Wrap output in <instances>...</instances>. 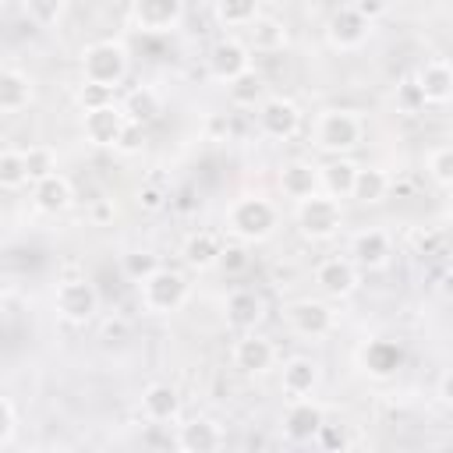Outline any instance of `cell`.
<instances>
[{"label":"cell","mask_w":453,"mask_h":453,"mask_svg":"<svg viewBox=\"0 0 453 453\" xmlns=\"http://www.w3.org/2000/svg\"><path fill=\"white\" fill-rule=\"evenodd\" d=\"M163 262H159V255H152V251H127L124 255V276L131 280V283H138V280H145L152 269H159Z\"/></svg>","instance_id":"38"},{"label":"cell","mask_w":453,"mask_h":453,"mask_svg":"<svg viewBox=\"0 0 453 453\" xmlns=\"http://www.w3.org/2000/svg\"><path fill=\"white\" fill-rule=\"evenodd\" d=\"M32 205L42 212V216H60L74 205V184L57 170L42 180L32 184Z\"/></svg>","instance_id":"19"},{"label":"cell","mask_w":453,"mask_h":453,"mask_svg":"<svg viewBox=\"0 0 453 453\" xmlns=\"http://www.w3.org/2000/svg\"><path fill=\"white\" fill-rule=\"evenodd\" d=\"M311 142L319 152L329 156H347L365 142V120L357 110H343V106H329L315 117L311 124Z\"/></svg>","instance_id":"2"},{"label":"cell","mask_w":453,"mask_h":453,"mask_svg":"<svg viewBox=\"0 0 453 453\" xmlns=\"http://www.w3.org/2000/svg\"><path fill=\"white\" fill-rule=\"evenodd\" d=\"M393 191V177L382 170V166H357L354 173V188H350V198L361 202V205H379L386 202Z\"/></svg>","instance_id":"31"},{"label":"cell","mask_w":453,"mask_h":453,"mask_svg":"<svg viewBox=\"0 0 453 453\" xmlns=\"http://www.w3.org/2000/svg\"><path fill=\"white\" fill-rule=\"evenodd\" d=\"M262 14V0H212V18L219 28H248Z\"/></svg>","instance_id":"32"},{"label":"cell","mask_w":453,"mask_h":453,"mask_svg":"<svg viewBox=\"0 0 453 453\" xmlns=\"http://www.w3.org/2000/svg\"><path fill=\"white\" fill-rule=\"evenodd\" d=\"M230 361L241 375H265L276 365V343L269 336H262L258 329L237 333V340L230 347Z\"/></svg>","instance_id":"13"},{"label":"cell","mask_w":453,"mask_h":453,"mask_svg":"<svg viewBox=\"0 0 453 453\" xmlns=\"http://www.w3.org/2000/svg\"><path fill=\"white\" fill-rule=\"evenodd\" d=\"M449 382H453V375H449V372H442V375H439V393H435V396H439V403H442L446 411L453 407V396H449Z\"/></svg>","instance_id":"47"},{"label":"cell","mask_w":453,"mask_h":453,"mask_svg":"<svg viewBox=\"0 0 453 453\" xmlns=\"http://www.w3.org/2000/svg\"><path fill=\"white\" fill-rule=\"evenodd\" d=\"M166 202H170V195H166V188H159V184H142V188L134 191V205H138L142 212H163Z\"/></svg>","instance_id":"40"},{"label":"cell","mask_w":453,"mask_h":453,"mask_svg":"<svg viewBox=\"0 0 453 453\" xmlns=\"http://www.w3.org/2000/svg\"><path fill=\"white\" fill-rule=\"evenodd\" d=\"M138 287V304L145 315H173L188 304L191 297V283L180 269H170V265H159L152 269L145 280L134 283Z\"/></svg>","instance_id":"3"},{"label":"cell","mask_w":453,"mask_h":453,"mask_svg":"<svg viewBox=\"0 0 453 453\" xmlns=\"http://www.w3.org/2000/svg\"><path fill=\"white\" fill-rule=\"evenodd\" d=\"M67 11V0H25V18L39 28H50L64 18Z\"/></svg>","instance_id":"37"},{"label":"cell","mask_w":453,"mask_h":453,"mask_svg":"<svg viewBox=\"0 0 453 453\" xmlns=\"http://www.w3.org/2000/svg\"><path fill=\"white\" fill-rule=\"evenodd\" d=\"M219 248L223 241L212 234V230H195L184 237L180 244V258L191 273H205V269H216V258H219Z\"/></svg>","instance_id":"29"},{"label":"cell","mask_w":453,"mask_h":453,"mask_svg":"<svg viewBox=\"0 0 453 453\" xmlns=\"http://www.w3.org/2000/svg\"><path fill=\"white\" fill-rule=\"evenodd\" d=\"M177 449L184 453H216L223 446V428L212 418H188L177 425Z\"/></svg>","instance_id":"23"},{"label":"cell","mask_w":453,"mask_h":453,"mask_svg":"<svg viewBox=\"0 0 453 453\" xmlns=\"http://www.w3.org/2000/svg\"><path fill=\"white\" fill-rule=\"evenodd\" d=\"M347 258H350L361 273L386 269L389 258H393V237H389L382 226H365V230H357V234L350 237Z\"/></svg>","instance_id":"16"},{"label":"cell","mask_w":453,"mask_h":453,"mask_svg":"<svg viewBox=\"0 0 453 453\" xmlns=\"http://www.w3.org/2000/svg\"><path fill=\"white\" fill-rule=\"evenodd\" d=\"M78 67H81V81H96L117 92L131 71V53L120 39H96L81 50Z\"/></svg>","instance_id":"4"},{"label":"cell","mask_w":453,"mask_h":453,"mask_svg":"<svg viewBox=\"0 0 453 453\" xmlns=\"http://www.w3.org/2000/svg\"><path fill=\"white\" fill-rule=\"evenodd\" d=\"M403 365V350L393 340H368L361 347V368L372 379H393Z\"/></svg>","instance_id":"27"},{"label":"cell","mask_w":453,"mask_h":453,"mask_svg":"<svg viewBox=\"0 0 453 453\" xmlns=\"http://www.w3.org/2000/svg\"><path fill=\"white\" fill-rule=\"evenodd\" d=\"M244 42H248L251 53H280V50H287V42H290V28H287L280 18L258 14V18L244 28Z\"/></svg>","instance_id":"24"},{"label":"cell","mask_w":453,"mask_h":453,"mask_svg":"<svg viewBox=\"0 0 453 453\" xmlns=\"http://www.w3.org/2000/svg\"><path fill=\"white\" fill-rule=\"evenodd\" d=\"M28 188L21 149H0V191H21Z\"/></svg>","instance_id":"36"},{"label":"cell","mask_w":453,"mask_h":453,"mask_svg":"<svg viewBox=\"0 0 453 453\" xmlns=\"http://www.w3.org/2000/svg\"><path fill=\"white\" fill-rule=\"evenodd\" d=\"M209 134H216V138L230 134V120H226V113H212V117H209Z\"/></svg>","instance_id":"46"},{"label":"cell","mask_w":453,"mask_h":453,"mask_svg":"<svg viewBox=\"0 0 453 453\" xmlns=\"http://www.w3.org/2000/svg\"><path fill=\"white\" fill-rule=\"evenodd\" d=\"M315 287L326 301H347L361 287V269L347 255H329L315 265Z\"/></svg>","instance_id":"11"},{"label":"cell","mask_w":453,"mask_h":453,"mask_svg":"<svg viewBox=\"0 0 453 453\" xmlns=\"http://www.w3.org/2000/svg\"><path fill=\"white\" fill-rule=\"evenodd\" d=\"M138 407H142V418H145V421L166 425V421H177V418H180V393H177V386H170V382H149V386L142 389Z\"/></svg>","instance_id":"20"},{"label":"cell","mask_w":453,"mask_h":453,"mask_svg":"<svg viewBox=\"0 0 453 453\" xmlns=\"http://www.w3.org/2000/svg\"><path fill=\"white\" fill-rule=\"evenodd\" d=\"M35 99V81L21 67H0V113H21Z\"/></svg>","instance_id":"25"},{"label":"cell","mask_w":453,"mask_h":453,"mask_svg":"<svg viewBox=\"0 0 453 453\" xmlns=\"http://www.w3.org/2000/svg\"><path fill=\"white\" fill-rule=\"evenodd\" d=\"M322 425H326V411H322V403H315L311 396H290V403H287L283 414H280V432H283V439L294 442V446L311 442Z\"/></svg>","instance_id":"10"},{"label":"cell","mask_w":453,"mask_h":453,"mask_svg":"<svg viewBox=\"0 0 453 453\" xmlns=\"http://www.w3.org/2000/svg\"><path fill=\"white\" fill-rule=\"evenodd\" d=\"M319 379H322L319 361H311V357H304V354L287 357L283 368H280V389H283L287 396H311V393L319 389Z\"/></svg>","instance_id":"22"},{"label":"cell","mask_w":453,"mask_h":453,"mask_svg":"<svg viewBox=\"0 0 453 453\" xmlns=\"http://www.w3.org/2000/svg\"><path fill=\"white\" fill-rule=\"evenodd\" d=\"M120 110H124L127 124H134V127H149V124H156V120L163 117V96H159L152 85H134V88L124 96Z\"/></svg>","instance_id":"26"},{"label":"cell","mask_w":453,"mask_h":453,"mask_svg":"<svg viewBox=\"0 0 453 453\" xmlns=\"http://www.w3.org/2000/svg\"><path fill=\"white\" fill-rule=\"evenodd\" d=\"M276 184H280L283 198L301 202V198L319 191V166L311 159H287L280 166V173H276Z\"/></svg>","instance_id":"21"},{"label":"cell","mask_w":453,"mask_h":453,"mask_svg":"<svg viewBox=\"0 0 453 453\" xmlns=\"http://www.w3.org/2000/svg\"><path fill=\"white\" fill-rule=\"evenodd\" d=\"M138 142H142V127L127 124L124 134H120V142H117V152H138Z\"/></svg>","instance_id":"45"},{"label":"cell","mask_w":453,"mask_h":453,"mask_svg":"<svg viewBox=\"0 0 453 453\" xmlns=\"http://www.w3.org/2000/svg\"><path fill=\"white\" fill-rule=\"evenodd\" d=\"M103 336H106V340H124V336H127V322H124V319L106 322V326H103Z\"/></svg>","instance_id":"48"},{"label":"cell","mask_w":453,"mask_h":453,"mask_svg":"<svg viewBox=\"0 0 453 453\" xmlns=\"http://www.w3.org/2000/svg\"><path fill=\"white\" fill-rule=\"evenodd\" d=\"M21 159H25V173H28V184H35V180H42V177L57 173V149H53V145H42V142H35V145L21 149Z\"/></svg>","instance_id":"34"},{"label":"cell","mask_w":453,"mask_h":453,"mask_svg":"<svg viewBox=\"0 0 453 453\" xmlns=\"http://www.w3.org/2000/svg\"><path fill=\"white\" fill-rule=\"evenodd\" d=\"M88 219H92V226H106V223H113V219H117V205H113V198H96V202L88 205Z\"/></svg>","instance_id":"42"},{"label":"cell","mask_w":453,"mask_h":453,"mask_svg":"<svg viewBox=\"0 0 453 453\" xmlns=\"http://www.w3.org/2000/svg\"><path fill=\"white\" fill-rule=\"evenodd\" d=\"M0 315H4V294H0Z\"/></svg>","instance_id":"49"},{"label":"cell","mask_w":453,"mask_h":453,"mask_svg":"<svg viewBox=\"0 0 453 453\" xmlns=\"http://www.w3.org/2000/svg\"><path fill=\"white\" fill-rule=\"evenodd\" d=\"M131 21L138 32L166 35L184 21V0H131Z\"/></svg>","instance_id":"17"},{"label":"cell","mask_w":453,"mask_h":453,"mask_svg":"<svg viewBox=\"0 0 453 453\" xmlns=\"http://www.w3.org/2000/svg\"><path fill=\"white\" fill-rule=\"evenodd\" d=\"M411 85L418 88L421 106H446L453 99V67H449V60L446 57H428L414 71Z\"/></svg>","instance_id":"15"},{"label":"cell","mask_w":453,"mask_h":453,"mask_svg":"<svg viewBox=\"0 0 453 453\" xmlns=\"http://www.w3.org/2000/svg\"><path fill=\"white\" fill-rule=\"evenodd\" d=\"M283 319L290 326V333H297L301 340H322L336 329V311L326 297H301L290 301L283 308Z\"/></svg>","instance_id":"7"},{"label":"cell","mask_w":453,"mask_h":453,"mask_svg":"<svg viewBox=\"0 0 453 453\" xmlns=\"http://www.w3.org/2000/svg\"><path fill=\"white\" fill-rule=\"evenodd\" d=\"M354 7H357V14H365L375 25V18H382L389 11V0H354Z\"/></svg>","instance_id":"44"},{"label":"cell","mask_w":453,"mask_h":453,"mask_svg":"<svg viewBox=\"0 0 453 453\" xmlns=\"http://www.w3.org/2000/svg\"><path fill=\"white\" fill-rule=\"evenodd\" d=\"M53 308L64 322L71 326H85L99 315V290L96 283H88L85 276H71L64 283H57V294H53Z\"/></svg>","instance_id":"6"},{"label":"cell","mask_w":453,"mask_h":453,"mask_svg":"<svg viewBox=\"0 0 453 453\" xmlns=\"http://www.w3.org/2000/svg\"><path fill=\"white\" fill-rule=\"evenodd\" d=\"M248 265H251V244H244V241H223L219 258H216V269L223 276H244Z\"/></svg>","instance_id":"35"},{"label":"cell","mask_w":453,"mask_h":453,"mask_svg":"<svg viewBox=\"0 0 453 453\" xmlns=\"http://www.w3.org/2000/svg\"><path fill=\"white\" fill-rule=\"evenodd\" d=\"M276 226H280V209L265 195H237L223 212V230L244 244L269 241L276 234Z\"/></svg>","instance_id":"1"},{"label":"cell","mask_w":453,"mask_h":453,"mask_svg":"<svg viewBox=\"0 0 453 453\" xmlns=\"http://www.w3.org/2000/svg\"><path fill=\"white\" fill-rule=\"evenodd\" d=\"M14 428H18V421H14V407H11L7 396H0V446H7V442L14 439Z\"/></svg>","instance_id":"43"},{"label":"cell","mask_w":453,"mask_h":453,"mask_svg":"<svg viewBox=\"0 0 453 453\" xmlns=\"http://www.w3.org/2000/svg\"><path fill=\"white\" fill-rule=\"evenodd\" d=\"M442 241H446V234L439 226H425V230H414L411 234V244H414L418 255H439Z\"/></svg>","instance_id":"41"},{"label":"cell","mask_w":453,"mask_h":453,"mask_svg":"<svg viewBox=\"0 0 453 453\" xmlns=\"http://www.w3.org/2000/svg\"><path fill=\"white\" fill-rule=\"evenodd\" d=\"M255 117H258V131L269 142H290L304 124L301 106L294 99H287V96H265L255 106Z\"/></svg>","instance_id":"8"},{"label":"cell","mask_w":453,"mask_h":453,"mask_svg":"<svg viewBox=\"0 0 453 453\" xmlns=\"http://www.w3.org/2000/svg\"><path fill=\"white\" fill-rule=\"evenodd\" d=\"M74 103H78L81 110H96V106H106V103H113V88H106V85H96V81H81V85H78V92H74Z\"/></svg>","instance_id":"39"},{"label":"cell","mask_w":453,"mask_h":453,"mask_svg":"<svg viewBox=\"0 0 453 453\" xmlns=\"http://www.w3.org/2000/svg\"><path fill=\"white\" fill-rule=\"evenodd\" d=\"M0 14H4V0H0Z\"/></svg>","instance_id":"50"},{"label":"cell","mask_w":453,"mask_h":453,"mask_svg":"<svg viewBox=\"0 0 453 453\" xmlns=\"http://www.w3.org/2000/svg\"><path fill=\"white\" fill-rule=\"evenodd\" d=\"M251 67V50H248V42L244 39H237V35H223V39H216L212 46H209V53H205V71H209V78H216V81H230V78H237L241 71H248Z\"/></svg>","instance_id":"14"},{"label":"cell","mask_w":453,"mask_h":453,"mask_svg":"<svg viewBox=\"0 0 453 453\" xmlns=\"http://www.w3.org/2000/svg\"><path fill=\"white\" fill-rule=\"evenodd\" d=\"M223 319H226V326H230L234 333H251V329H258L262 319H265V301H262V294L251 290V287L230 290L226 301H223Z\"/></svg>","instance_id":"18"},{"label":"cell","mask_w":453,"mask_h":453,"mask_svg":"<svg viewBox=\"0 0 453 453\" xmlns=\"http://www.w3.org/2000/svg\"><path fill=\"white\" fill-rule=\"evenodd\" d=\"M354 173H357V163L347 159V156H333L329 163L319 166V191L336 198V202H347L350 198V188H354Z\"/></svg>","instance_id":"28"},{"label":"cell","mask_w":453,"mask_h":453,"mask_svg":"<svg viewBox=\"0 0 453 453\" xmlns=\"http://www.w3.org/2000/svg\"><path fill=\"white\" fill-rule=\"evenodd\" d=\"M127 127V117L120 110V103H106L96 110H81V134L88 145L96 149H117L120 134Z\"/></svg>","instance_id":"12"},{"label":"cell","mask_w":453,"mask_h":453,"mask_svg":"<svg viewBox=\"0 0 453 453\" xmlns=\"http://www.w3.org/2000/svg\"><path fill=\"white\" fill-rule=\"evenodd\" d=\"M294 226L304 241L311 244H326L343 230V202L315 191L301 202H294Z\"/></svg>","instance_id":"5"},{"label":"cell","mask_w":453,"mask_h":453,"mask_svg":"<svg viewBox=\"0 0 453 453\" xmlns=\"http://www.w3.org/2000/svg\"><path fill=\"white\" fill-rule=\"evenodd\" d=\"M372 35V21L365 14H357L354 4H340L329 18H326V42L340 53H350V50H361Z\"/></svg>","instance_id":"9"},{"label":"cell","mask_w":453,"mask_h":453,"mask_svg":"<svg viewBox=\"0 0 453 453\" xmlns=\"http://www.w3.org/2000/svg\"><path fill=\"white\" fill-rule=\"evenodd\" d=\"M425 173H428V180L435 184V188H442V191H449L453 188V145H435V149H428L425 152Z\"/></svg>","instance_id":"33"},{"label":"cell","mask_w":453,"mask_h":453,"mask_svg":"<svg viewBox=\"0 0 453 453\" xmlns=\"http://www.w3.org/2000/svg\"><path fill=\"white\" fill-rule=\"evenodd\" d=\"M265 96H269V85H265V74L255 71V64H251L248 71H241L237 78L226 81V99H230L237 110H255Z\"/></svg>","instance_id":"30"}]
</instances>
